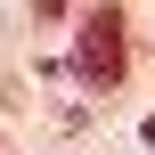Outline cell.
I'll return each mask as SVG.
<instances>
[{
    "label": "cell",
    "instance_id": "cell-1",
    "mask_svg": "<svg viewBox=\"0 0 155 155\" xmlns=\"http://www.w3.org/2000/svg\"><path fill=\"white\" fill-rule=\"evenodd\" d=\"M123 65H131V49H123V8H90V16H82V49H74V74H82L90 90H114Z\"/></svg>",
    "mask_w": 155,
    "mask_h": 155
}]
</instances>
